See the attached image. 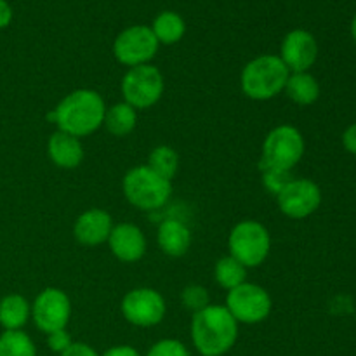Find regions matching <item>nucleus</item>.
<instances>
[{
	"instance_id": "bb28decb",
	"label": "nucleus",
	"mask_w": 356,
	"mask_h": 356,
	"mask_svg": "<svg viewBox=\"0 0 356 356\" xmlns=\"http://www.w3.org/2000/svg\"><path fill=\"white\" fill-rule=\"evenodd\" d=\"M146 356H190V351L181 341L162 339L149 348Z\"/></svg>"
},
{
	"instance_id": "7ed1b4c3",
	"label": "nucleus",
	"mask_w": 356,
	"mask_h": 356,
	"mask_svg": "<svg viewBox=\"0 0 356 356\" xmlns=\"http://www.w3.org/2000/svg\"><path fill=\"white\" fill-rule=\"evenodd\" d=\"M289 75L291 72L280 56L261 54L243 66L240 87L249 99L270 101L284 92Z\"/></svg>"
},
{
	"instance_id": "6ab92c4d",
	"label": "nucleus",
	"mask_w": 356,
	"mask_h": 356,
	"mask_svg": "<svg viewBox=\"0 0 356 356\" xmlns=\"http://www.w3.org/2000/svg\"><path fill=\"white\" fill-rule=\"evenodd\" d=\"M31 318V305L21 294L0 299V325L3 330H21Z\"/></svg>"
},
{
	"instance_id": "c85d7f7f",
	"label": "nucleus",
	"mask_w": 356,
	"mask_h": 356,
	"mask_svg": "<svg viewBox=\"0 0 356 356\" xmlns=\"http://www.w3.org/2000/svg\"><path fill=\"white\" fill-rule=\"evenodd\" d=\"M59 356H99V353L87 343H75L73 341Z\"/></svg>"
},
{
	"instance_id": "393cba45",
	"label": "nucleus",
	"mask_w": 356,
	"mask_h": 356,
	"mask_svg": "<svg viewBox=\"0 0 356 356\" xmlns=\"http://www.w3.org/2000/svg\"><path fill=\"white\" fill-rule=\"evenodd\" d=\"M181 301H183L184 308L193 313L200 312V309L207 308L211 305L207 289L202 287V285H188V287H184L183 292H181Z\"/></svg>"
},
{
	"instance_id": "f03ea898",
	"label": "nucleus",
	"mask_w": 356,
	"mask_h": 356,
	"mask_svg": "<svg viewBox=\"0 0 356 356\" xmlns=\"http://www.w3.org/2000/svg\"><path fill=\"white\" fill-rule=\"evenodd\" d=\"M238 339V322L226 306L209 305L193 313L191 341L202 356H222L235 346Z\"/></svg>"
},
{
	"instance_id": "1a4fd4ad",
	"label": "nucleus",
	"mask_w": 356,
	"mask_h": 356,
	"mask_svg": "<svg viewBox=\"0 0 356 356\" xmlns=\"http://www.w3.org/2000/svg\"><path fill=\"white\" fill-rule=\"evenodd\" d=\"M159 40L153 35L152 28L146 24H134L125 28L113 42V54L120 65L134 66L148 65L159 52Z\"/></svg>"
},
{
	"instance_id": "39448f33",
	"label": "nucleus",
	"mask_w": 356,
	"mask_h": 356,
	"mask_svg": "<svg viewBox=\"0 0 356 356\" xmlns=\"http://www.w3.org/2000/svg\"><path fill=\"white\" fill-rule=\"evenodd\" d=\"M306 143L294 125L282 124L268 132L261 152V169H280L291 172L305 156Z\"/></svg>"
},
{
	"instance_id": "c756f323",
	"label": "nucleus",
	"mask_w": 356,
	"mask_h": 356,
	"mask_svg": "<svg viewBox=\"0 0 356 356\" xmlns=\"http://www.w3.org/2000/svg\"><path fill=\"white\" fill-rule=\"evenodd\" d=\"M343 146L351 155H356V124H351L343 134Z\"/></svg>"
},
{
	"instance_id": "423d86ee",
	"label": "nucleus",
	"mask_w": 356,
	"mask_h": 356,
	"mask_svg": "<svg viewBox=\"0 0 356 356\" xmlns=\"http://www.w3.org/2000/svg\"><path fill=\"white\" fill-rule=\"evenodd\" d=\"M229 256L243 266L257 268L268 259L271 250V235L264 225L254 219H245L233 226L228 236Z\"/></svg>"
},
{
	"instance_id": "dca6fc26",
	"label": "nucleus",
	"mask_w": 356,
	"mask_h": 356,
	"mask_svg": "<svg viewBox=\"0 0 356 356\" xmlns=\"http://www.w3.org/2000/svg\"><path fill=\"white\" fill-rule=\"evenodd\" d=\"M47 156L59 169H76L83 160V146L79 138L56 131L49 136Z\"/></svg>"
},
{
	"instance_id": "9d476101",
	"label": "nucleus",
	"mask_w": 356,
	"mask_h": 356,
	"mask_svg": "<svg viewBox=\"0 0 356 356\" xmlns=\"http://www.w3.org/2000/svg\"><path fill=\"white\" fill-rule=\"evenodd\" d=\"M70 316H72V301L61 289H44L31 305V320L45 336L66 329Z\"/></svg>"
},
{
	"instance_id": "ddd939ff",
	"label": "nucleus",
	"mask_w": 356,
	"mask_h": 356,
	"mask_svg": "<svg viewBox=\"0 0 356 356\" xmlns=\"http://www.w3.org/2000/svg\"><path fill=\"white\" fill-rule=\"evenodd\" d=\"M318 58V44L309 31L296 28L285 35L280 47V59L291 73L308 72Z\"/></svg>"
},
{
	"instance_id": "4be33fe9",
	"label": "nucleus",
	"mask_w": 356,
	"mask_h": 356,
	"mask_svg": "<svg viewBox=\"0 0 356 356\" xmlns=\"http://www.w3.org/2000/svg\"><path fill=\"white\" fill-rule=\"evenodd\" d=\"M146 165L163 179L172 181L177 174V169H179V155L172 146L160 145L149 152Z\"/></svg>"
},
{
	"instance_id": "a878e982",
	"label": "nucleus",
	"mask_w": 356,
	"mask_h": 356,
	"mask_svg": "<svg viewBox=\"0 0 356 356\" xmlns=\"http://www.w3.org/2000/svg\"><path fill=\"white\" fill-rule=\"evenodd\" d=\"M261 176H263V184L271 195L277 197L282 190L285 188V184L292 179L291 172L280 169H261Z\"/></svg>"
},
{
	"instance_id": "cd10ccee",
	"label": "nucleus",
	"mask_w": 356,
	"mask_h": 356,
	"mask_svg": "<svg viewBox=\"0 0 356 356\" xmlns=\"http://www.w3.org/2000/svg\"><path fill=\"white\" fill-rule=\"evenodd\" d=\"M72 343H73V339H72V336H70V332L66 329L56 330V332L49 334V336H47L49 350L54 351V353H58V355H61L63 351H65L66 348H68Z\"/></svg>"
},
{
	"instance_id": "0eeeda50",
	"label": "nucleus",
	"mask_w": 356,
	"mask_h": 356,
	"mask_svg": "<svg viewBox=\"0 0 356 356\" xmlns=\"http://www.w3.org/2000/svg\"><path fill=\"white\" fill-rule=\"evenodd\" d=\"M163 89H165V82H163L162 72L152 63L129 68L120 83L124 101L131 104L134 110H146V108L155 106L162 99Z\"/></svg>"
},
{
	"instance_id": "f3484780",
	"label": "nucleus",
	"mask_w": 356,
	"mask_h": 356,
	"mask_svg": "<svg viewBox=\"0 0 356 356\" xmlns=\"http://www.w3.org/2000/svg\"><path fill=\"white\" fill-rule=\"evenodd\" d=\"M191 229L179 219H165L160 222L156 232V242L160 250L170 257H181L191 247Z\"/></svg>"
},
{
	"instance_id": "a211bd4d",
	"label": "nucleus",
	"mask_w": 356,
	"mask_h": 356,
	"mask_svg": "<svg viewBox=\"0 0 356 356\" xmlns=\"http://www.w3.org/2000/svg\"><path fill=\"white\" fill-rule=\"evenodd\" d=\"M284 92L292 103L299 106H309L320 97V83L309 72H298L289 75Z\"/></svg>"
},
{
	"instance_id": "f8f14e48",
	"label": "nucleus",
	"mask_w": 356,
	"mask_h": 356,
	"mask_svg": "<svg viewBox=\"0 0 356 356\" xmlns=\"http://www.w3.org/2000/svg\"><path fill=\"white\" fill-rule=\"evenodd\" d=\"M282 214L291 219H306L318 211L322 204V190L312 179H291L277 195Z\"/></svg>"
},
{
	"instance_id": "9b49d317",
	"label": "nucleus",
	"mask_w": 356,
	"mask_h": 356,
	"mask_svg": "<svg viewBox=\"0 0 356 356\" xmlns=\"http://www.w3.org/2000/svg\"><path fill=\"white\" fill-rule=\"evenodd\" d=\"M120 309L129 323L148 329V327H155L162 322L167 312V305L159 291L149 287H139L124 296Z\"/></svg>"
},
{
	"instance_id": "6e6552de",
	"label": "nucleus",
	"mask_w": 356,
	"mask_h": 356,
	"mask_svg": "<svg viewBox=\"0 0 356 356\" xmlns=\"http://www.w3.org/2000/svg\"><path fill=\"white\" fill-rule=\"evenodd\" d=\"M225 306L238 323L256 325L271 315L273 301L266 289L245 282L233 291H228Z\"/></svg>"
},
{
	"instance_id": "2f4dec72",
	"label": "nucleus",
	"mask_w": 356,
	"mask_h": 356,
	"mask_svg": "<svg viewBox=\"0 0 356 356\" xmlns=\"http://www.w3.org/2000/svg\"><path fill=\"white\" fill-rule=\"evenodd\" d=\"M10 21H13V9H10L9 2L0 0V30L9 26Z\"/></svg>"
},
{
	"instance_id": "473e14b6",
	"label": "nucleus",
	"mask_w": 356,
	"mask_h": 356,
	"mask_svg": "<svg viewBox=\"0 0 356 356\" xmlns=\"http://www.w3.org/2000/svg\"><path fill=\"white\" fill-rule=\"evenodd\" d=\"M351 37H353V40L356 44V14H355L353 21H351Z\"/></svg>"
},
{
	"instance_id": "412c9836",
	"label": "nucleus",
	"mask_w": 356,
	"mask_h": 356,
	"mask_svg": "<svg viewBox=\"0 0 356 356\" xmlns=\"http://www.w3.org/2000/svg\"><path fill=\"white\" fill-rule=\"evenodd\" d=\"M153 35L159 40V44L174 45L184 37L186 33V23L183 17L174 10H163L155 17L152 26Z\"/></svg>"
},
{
	"instance_id": "f257e3e1",
	"label": "nucleus",
	"mask_w": 356,
	"mask_h": 356,
	"mask_svg": "<svg viewBox=\"0 0 356 356\" xmlns=\"http://www.w3.org/2000/svg\"><path fill=\"white\" fill-rule=\"evenodd\" d=\"M104 113L106 103L99 92L92 89H76L63 97L47 118L58 125V131L80 139L103 127Z\"/></svg>"
},
{
	"instance_id": "2eb2a0df",
	"label": "nucleus",
	"mask_w": 356,
	"mask_h": 356,
	"mask_svg": "<svg viewBox=\"0 0 356 356\" xmlns=\"http://www.w3.org/2000/svg\"><path fill=\"white\" fill-rule=\"evenodd\" d=\"M113 219L103 209H89L76 218L73 225V236L86 247L103 245L110 238Z\"/></svg>"
},
{
	"instance_id": "20e7f679",
	"label": "nucleus",
	"mask_w": 356,
	"mask_h": 356,
	"mask_svg": "<svg viewBox=\"0 0 356 356\" xmlns=\"http://www.w3.org/2000/svg\"><path fill=\"white\" fill-rule=\"evenodd\" d=\"M122 191L132 207L139 211H159L172 195V181L160 177L148 165H138L124 176Z\"/></svg>"
},
{
	"instance_id": "5701e85b",
	"label": "nucleus",
	"mask_w": 356,
	"mask_h": 356,
	"mask_svg": "<svg viewBox=\"0 0 356 356\" xmlns=\"http://www.w3.org/2000/svg\"><path fill=\"white\" fill-rule=\"evenodd\" d=\"M247 268L232 256H225L216 263L214 278L222 289L233 291L238 285L245 284Z\"/></svg>"
},
{
	"instance_id": "aec40b11",
	"label": "nucleus",
	"mask_w": 356,
	"mask_h": 356,
	"mask_svg": "<svg viewBox=\"0 0 356 356\" xmlns=\"http://www.w3.org/2000/svg\"><path fill=\"white\" fill-rule=\"evenodd\" d=\"M136 125H138V110H134L125 101L106 108L103 127L115 138H125L134 131Z\"/></svg>"
},
{
	"instance_id": "b1692460",
	"label": "nucleus",
	"mask_w": 356,
	"mask_h": 356,
	"mask_svg": "<svg viewBox=\"0 0 356 356\" xmlns=\"http://www.w3.org/2000/svg\"><path fill=\"white\" fill-rule=\"evenodd\" d=\"M0 356H37V346L23 330H3L0 334Z\"/></svg>"
},
{
	"instance_id": "4468645a",
	"label": "nucleus",
	"mask_w": 356,
	"mask_h": 356,
	"mask_svg": "<svg viewBox=\"0 0 356 356\" xmlns=\"http://www.w3.org/2000/svg\"><path fill=\"white\" fill-rule=\"evenodd\" d=\"M108 245L111 254L122 263H138L146 254V236L139 226L120 222L111 229Z\"/></svg>"
},
{
	"instance_id": "7c9ffc66",
	"label": "nucleus",
	"mask_w": 356,
	"mask_h": 356,
	"mask_svg": "<svg viewBox=\"0 0 356 356\" xmlns=\"http://www.w3.org/2000/svg\"><path fill=\"white\" fill-rule=\"evenodd\" d=\"M101 356H141L138 350H134L132 346H127V344H122V346H113L110 350L104 351Z\"/></svg>"
}]
</instances>
